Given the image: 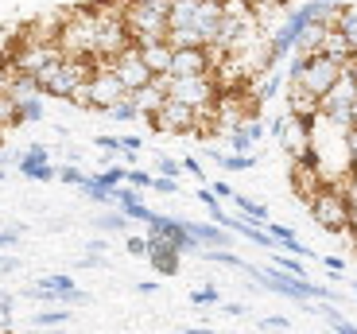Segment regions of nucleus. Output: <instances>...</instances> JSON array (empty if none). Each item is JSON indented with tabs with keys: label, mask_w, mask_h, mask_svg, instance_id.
<instances>
[{
	"label": "nucleus",
	"mask_w": 357,
	"mask_h": 334,
	"mask_svg": "<svg viewBox=\"0 0 357 334\" xmlns=\"http://www.w3.org/2000/svg\"><path fill=\"white\" fill-rule=\"evenodd\" d=\"M16 241H20V229H0V249H8Z\"/></svg>",
	"instance_id": "48"
},
{
	"label": "nucleus",
	"mask_w": 357,
	"mask_h": 334,
	"mask_svg": "<svg viewBox=\"0 0 357 334\" xmlns=\"http://www.w3.org/2000/svg\"><path fill=\"white\" fill-rule=\"evenodd\" d=\"M27 296H36V299H47V303H86V291L82 288H74V280L70 276H39V284L36 288H27Z\"/></svg>",
	"instance_id": "13"
},
{
	"label": "nucleus",
	"mask_w": 357,
	"mask_h": 334,
	"mask_svg": "<svg viewBox=\"0 0 357 334\" xmlns=\"http://www.w3.org/2000/svg\"><path fill=\"white\" fill-rule=\"evenodd\" d=\"M284 4H287V0H249L252 16L260 20V27H264V31H276V27H272V20L284 12Z\"/></svg>",
	"instance_id": "21"
},
{
	"label": "nucleus",
	"mask_w": 357,
	"mask_h": 334,
	"mask_svg": "<svg viewBox=\"0 0 357 334\" xmlns=\"http://www.w3.org/2000/svg\"><path fill=\"white\" fill-rule=\"evenodd\" d=\"M105 249H109V241H105V237H93V241L86 245V253H105Z\"/></svg>",
	"instance_id": "49"
},
{
	"label": "nucleus",
	"mask_w": 357,
	"mask_h": 334,
	"mask_svg": "<svg viewBox=\"0 0 357 334\" xmlns=\"http://www.w3.org/2000/svg\"><path fill=\"white\" fill-rule=\"evenodd\" d=\"M257 284L276 296H287V299H299V303H311V299H322V303H334V291L322 288V284H311V280H299V276H287L284 268H257Z\"/></svg>",
	"instance_id": "7"
},
{
	"label": "nucleus",
	"mask_w": 357,
	"mask_h": 334,
	"mask_svg": "<svg viewBox=\"0 0 357 334\" xmlns=\"http://www.w3.org/2000/svg\"><path fill=\"white\" fill-rule=\"evenodd\" d=\"M276 268H284L287 276H299V280H307V268H303V257H291V253H280L276 261Z\"/></svg>",
	"instance_id": "29"
},
{
	"label": "nucleus",
	"mask_w": 357,
	"mask_h": 334,
	"mask_svg": "<svg viewBox=\"0 0 357 334\" xmlns=\"http://www.w3.org/2000/svg\"><path fill=\"white\" fill-rule=\"evenodd\" d=\"M260 331H264V334H284V331H287V319L268 315V319H260Z\"/></svg>",
	"instance_id": "40"
},
{
	"label": "nucleus",
	"mask_w": 357,
	"mask_h": 334,
	"mask_svg": "<svg viewBox=\"0 0 357 334\" xmlns=\"http://www.w3.org/2000/svg\"><path fill=\"white\" fill-rule=\"evenodd\" d=\"M311 121H299V117H276L272 121V136L280 140V148H284L291 160H311Z\"/></svg>",
	"instance_id": "10"
},
{
	"label": "nucleus",
	"mask_w": 357,
	"mask_h": 334,
	"mask_svg": "<svg viewBox=\"0 0 357 334\" xmlns=\"http://www.w3.org/2000/svg\"><path fill=\"white\" fill-rule=\"evenodd\" d=\"M93 144H98V148H105V152H121V148H125V144H121V136H98V140H93Z\"/></svg>",
	"instance_id": "44"
},
{
	"label": "nucleus",
	"mask_w": 357,
	"mask_h": 334,
	"mask_svg": "<svg viewBox=\"0 0 357 334\" xmlns=\"http://www.w3.org/2000/svg\"><path fill=\"white\" fill-rule=\"evenodd\" d=\"M307 206H311V218L326 229V234H349V199L338 183L319 187L311 199H307Z\"/></svg>",
	"instance_id": "5"
},
{
	"label": "nucleus",
	"mask_w": 357,
	"mask_h": 334,
	"mask_svg": "<svg viewBox=\"0 0 357 334\" xmlns=\"http://www.w3.org/2000/svg\"><path fill=\"white\" fill-rule=\"evenodd\" d=\"M16 117L20 121H43V93H39V98L16 101Z\"/></svg>",
	"instance_id": "25"
},
{
	"label": "nucleus",
	"mask_w": 357,
	"mask_h": 334,
	"mask_svg": "<svg viewBox=\"0 0 357 334\" xmlns=\"http://www.w3.org/2000/svg\"><path fill=\"white\" fill-rule=\"evenodd\" d=\"M78 190L86 195V199H93V202H113V195H109V190L98 183V175H86V179L78 183Z\"/></svg>",
	"instance_id": "26"
},
{
	"label": "nucleus",
	"mask_w": 357,
	"mask_h": 334,
	"mask_svg": "<svg viewBox=\"0 0 357 334\" xmlns=\"http://www.w3.org/2000/svg\"><path fill=\"white\" fill-rule=\"evenodd\" d=\"M59 179L70 183V187H78V183L86 179V172H82V167H74V163H66V167H59Z\"/></svg>",
	"instance_id": "38"
},
{
	"label": "nucleus",
	"mask_w": 357,
	"mask_h": 334,
	"mask_svg": "<svg viewBox=\"0 0 357 334\" xmlns=\"http://www.w3.org/2000/svg\"><path fill=\"white\" fill-rule=\"evenodd\" d=\"M287 105H291V117H299V121H319V113H322V101L314 98V93H307L303 86H291L287 90Z\"/></svg>",
	"instance_id": "17"
},
{
	"label": "nucleus",
	"mask_w": 357,
	"mask_h": 334,
	"mask_svg": "<svg viewBox=\"0 0 357 334\" xmlns=\"http://www.w3.org/2000/svg\"><path fill=\"white\" fill-rule=\"evenodd\" d=\"M210 190H214L218 199H233V195H237V190H233L229 183H222V179H214V183H210Z\"/></svg>",
	"instance_id": "46"
},
{
	"label": "nucleus",
	"mask_w": 357,
	"mask_h": 334,
	"mask_svg": "<svg viewBox=\"0 0 357 334\" xmlns=\"http://www.w3.org/2000/svg\"><path fill=\"white\" fill-rule=\"evenodd\" d=\"M183 167H187V172L195 175V179H202V187H206V183H210V179H206V167H202V163L195 160V155H187V160H183Z\"/></svg>",
	"instance_id": "42"
},
{
	"label": "nucleus",
	"mask_w": 357,
	"mask_h": 334,
	"mask_svg": "<svg viewBox=\"0 0 357 334\" xmlns=\"http://www.w3.org/2000/svg\"><path fill=\"white\" fill-rule=\"evenodd\" d=\"M198 202H202V206L210 210V218L225 214V210H222V199H218V195H214V190H210V187H198Z\"/></svg>",
	"instance_id": "32"
},
{
	"label": "nucleus",
	"mask_w": 357,
	"mask_h": 334,
	"mask_svg": "<svg viewBox=\"0 0 357 334\" xmlns=\"http://www.w3.org/2000/svg\"><path fill=\"white\" fill-rule=\"evenodd\" d=\"M148 241H152V253H148L152 268L160 272V276H178V261H183V253L175 249V241H167V237H148Z\"/></svg>",
	"instance_id": "16"
},
{
	"label": "nucleus",
	"mask_w": 357,
	"mask_h": 334,
	"mask_svg": "<svg viewBox=\"0 0 357 334\" xmlns=\"http://www.w3.org/2000/svg\"><path fill=\"white\" fill-rule=\"evenodd\" d=\"M125 249H128V257H148L152 253V241H148V237H128Z\"/></svg>",
	"instance_id": "36"
},
{
	"label": "nucleus",
	"mask_w": 357,
	"mask_h": 334,
	"mask_svg": "<svg viewBox=\"0 0 357 334\" xmlns=\"http://www.w3.org/2000/svg\"><path fill=\"white\" fill-rule=\"evenodd\" d=\"M128 226V214H101L98 218V229L101 234H121Z\"/></svg>",
	"instance_id": "31"
},
{
	"label": "nucleus",
	"mask_w": 357,
	"mask_h": 334,
	"mask_svg": "<svg viewBox=\"0 0 357 334\" xmlns=\"http://www.w3.org/2000/svg\"><path fill=\"white\" fill-rule=\"evenodd\" d=\"M16 101L8 98V93H0V128H8V125H16Z\"/></svg>",
	"instance_id": "34"
},
{
	"label": "nucleus",
	"mask_w": 357,
	"mask_h": 334,
	"mask_svg": "<svg viewBox=\"0 0 357 334\" xmlns=\"http://www.w3.org/2000/svg\"><path fill=\"white\" fill-rule=\"evenodd\" d=\"M167 98L183 101V105H190L198 117H210V109H214L218 98H222V90H218L214 74H183V78H175V74H171Z\"/></svg>",
	"instance_id": "6"
},
{
	"label": "nucleus",
	"mask_w": 357,
	"mask_h": 334,
	"mask_svg": "<svg viewBox=\"0 0 357 334\" xmlns=\"http://www.w3.org/2000/svg\"><path fill=\"white\" fill-rule=\"evenodd\" d=\"M12 268H20V264L12 261V257H0V272H12Z\"/></svg>",
	"instance_id": "53"
},
{
	"label": "nucleus",
	"mask_w": 357,
	"mask_h": 334,
	"mask_svg": "<svg viewBox=\"0 0 357 334\" xmlns=\"http://www.w3.org/2000/svg\"><path fill=\"white\" fill-rule=\"evenodd\" d=\"M319 54H326V59H334V63H342V66H346L349 63V59H354V43H349V39L346 36H342V31H338V27H326V36H322V47H319Z\"/></svg>",
	"instance_id": "20"
},
{
	"label": "nucleus",
	"mask_w": 357,
	"mask_h": 334,
	"mask_svg": "<svg viewBox=\"0 0 357 334\" xmlns=\"http://www.w3.org/2000/svg\"><path fill=\"white\" fill-rule=\"evenodd\" d=\"M160 195H178V179H167V175H155V183H152Z\"/></svg>",
	"instance_id": "41"
},
{
	"label": "nucleus",
	"mask_w": 357,
	"mask_h": 334,
	"mask_svg": "<svg viewBox=\"0 0 357 334\" xmlns=\"http://www.w3.org/2000/svg\"><path fill=\"white\" fill-rule=\"evenodd\" d=\"M210 66H214V51H206V47H178L171 74L175 78H183V74H210Z\"/></svg>",
	"instance_id": "15"
},
{
	"label": "nucleus",
	"mask_w": 357,
	"mask_h": 334,
	"mask_svg": "<svg viewBox=\"0 0 357 334\" xmlns=\"http://www.w3.org/2000/svg\"><path fill=\"white\" fill-rule=\"evenodd\" d=\"M98 264H101V253H86V257H82V268H98Z\"/></svg>",
	"instance_id": "51"
},
{
	"label": "nucleus",
	"mask_w": 357,
	"mask_h": 334,
	"mask_svg": "<svg viewBox=\"0 0 357 334\" xmlns=\"http://www.w3.org/2000/svg\"><path fill=\"white\" fill-rule=\"evenodd\" d=\"M229 202H233L237 210H241V214L249 218V222H257V226H264V229H268V206H260L257 199H245V195H233Z\"/></svg>",
	"instance_id": "22"
},
{
	"label": "nucleus",
	"mask_w": 357,
	"mask_h": 334,
	"mask_svg": "<svg viewBox=\"0 0 357 334\" xmlns=\"http://www.w3.org/2000/svg\"><path fill=\"white\" fill-rule=\"evenodd\" d=\"M93 47H98V12L93 8L70 12L59 27V51L66 59H93Z\"/></svg>",
	"instance_id": "3"
},
{
	"label": "nucleus",
	"mask_w": 357,
	"mask_h": 334,
	"mask_svg": "<svg viewBox=\"0 0 357 334\" xmlns=\"http://www.w3.org/2000/svg\"><path fill=\"white\" fill-rule=\"evenodd\" d=\"M39 334H63V331H59V326H51V331H39Z\"/></svg>",
	"instance_id": "56"
},
{
	"label": "nucleus",
	"mask_w": 357,
	"mask_h": 334,
	"mask_svg": "<svg viewBox=\"0 0 357 334\" xmlns=\"http://www.w3.org/2000/svg\"><path fill=\"white\" fill-rule=\"evenodd\" d=\"M187 229L202 249H225L229 245V229L218 226V222H187Z\"/></svg>",
	"instance_id": "19"
},
{
	"label": "nucleus",
	"mask_w": 357,
	"mask_h": 334,
	"mask_svg": "<svg viewBox=\"0 0 357 334\" xmlns=\"http://www.w3.org/2000/svg\"><path fill=\"white\" fill-rule=\"evenodd\" d=\"M125 98H128V90H125V82L113 74V66H109V63H98L93 78H89L78 93H74L70 105H86V109H101V113H109L116 101H125Z\"/></svg>",
	"instance_id": "4"
},
{
	"label": "nucleus",
	"mask_w": 357,
	"mask_h": 334,
	"mask_svg": "<svg viewBox=\"0 0 357 334\" xmlns=\"http://www.w3.org/2000/svg\"><path fill=\"white\" fill-rule=\"evenodd\" d=\"M322 264H326L331 272H342V268H346V261H342V257H322Z\"/></svg>",
	"instance_id": "50"
},
{
	"label": "nucleus",
	"mask_w": 357,
	"mask_h": 334,
	"mask_svg": "<svg viewBox=\"0 0 357 334\" xmlns=\"http://www.w3.org/2000/svg\"><path fill=\"white\" fill-rule=\"evenodd\" d=\"M190 299H195L198 308H206V303H218V288H210V284H206V288H195V291H190Z\"/></svg>",
	"instance_id": "39"
},
{
	"label": "nucleus",
	"mask_w": 357,
	"mask_h": 334,
	"mask_svg": "<svg viewBox=\"0 0 357 334\" xmlns=\"http://www.w3.org/2000/svg\"><path fill=\"white\" fill-rule=\"evenodd\" d=\"M152 121L160 132H171V136H183V132H195V121H198V113L190 105H183V101H175V98H167L160 105V113H152Z\"/></svg>",
	"instance_id": "12"
},
{
	"label": "nucleus",
	"mask_w": 357,
	"mask_h": 334,
	"mask_svg": "<svg viewBox=\"0 0 357 334\" xmlns=\"http://www.w3.org/2000/svg\"><path fill=\"white\" fill-rule=\"evenodd\" d=\"M144 63H148V70L160 78V74H171V63H175V47L167 43V39H160V43H144L140 47Z\"/></svg>",
	"instance_id": "18"
},
{
	"label": "nucleus",
	"mask_w": 357,
	"mask_h": 334,
	"mask_svg": "<svg viewBox=\"0 0 357 334\" xmlns=\"http://www.w3.org/2000/svg\"><path fill=\"white\" fill-rule=\"evenodd\" d=\"M268 234H272V241L284 249L287 241H295V229H287V226H276V222H268Z\"/></svg>",
	"instance_id": "37"
},
{
	"label": "nucleus",
	"mask_w": 357,
	"mask_h": 334,
	"mask_svg": "<svg viewBox=\"0 0 357 334\" xmlns=\"http://www.w3.org/2000/svg\"><path fill=\"white\" fill-rule=\"evenodd\" d=\"M346 155H349V163H354V172H357V128L346 132Z\"/></svg>",
	"instance_id": "45"
},
{
	"label": "nucleus",
	"mask_w": 357,
	"mask_h": 334,
	"mask_svg": "<svg viewBox=\"0 0 357 334\" xmlns=\"http://www.w3.org/2000/svg\"><path fill=\"white\" fill-rule=\"evenodd\" d=\"M66 319H70V311H66V308H51V311H39V315H36V326H39V331H51V326H63Z\"/></svg>",
	"instance_id": "27"
},
{
	"label": "nucleus",
	"mask_w": 357,
	"mask_h": 334,
	"mask_svg": "<svg viewBox=\"0 0 357 334\" xmlns=\"http://www.w3.org/2000/svg\"><path fill=\"white\" fill-rule=\"evenodd\" d=\"M354 296H357V284H354Z\"/></svg>",
	"instance_id": "58"
},
{
	"label": "nucleus",
	"mask_w": 357,
	"mask_h": 334,
	"mask_svg": "<svg viewBox=\"0 0 357 334\" xmlns=\"http://www.w3.org/2000/svg\"><path fill=\"white\" fill-rule=\"evenodd\" d=\"M16 167H20L24 179H36V183L59 179V167L51 163V148L47 144H31L24 155H16Z\"/></svg>",
	"instance_id": "14"
},
{
	"label": "nucleus",
	"mask_w": 357,
	"mask_h": 334,
	"mask_svg": "<svg viewBox=\"0 0 357 334\" xmlns=\"http://www.w3.org/2000/svg\"><path fill=\"white\" fill-rule=\"evenodd\" d=\"M8 86H12V66L0 63V93H8Z\"/></svg>",
	"instance_id": "47"
},
{
	"label": "nucleus",
	"mask_w": 357,
	"mask_h": 334,
	"mask_svg": "<svg viewBox=\"0 0 357 334\" xmlns=\"http://www.w3.org/2000/svg\"><path fill=\"white\" fill-rule=\"evenodd\" d=\"M210 160H214L218 167H225V172H249L252 163H257V155H218V152H210Z\"/></svg>",
	"instance_id": "24"
},
{
	"label": "nucleus",
	"mask_w": 357,
	"mask_h": 334,
	"mask_svg": "<svg viewBox=\"0 0 357 334\" xmlns=\"http://www.w3.org/2000/svg\"><path fill=\"white\" fill-rule=\"evenodd\" d=\"M93 70H98L93 59H66V54H63V59H54V63L36 78L39 82V93H43V98H66V101H70L74 93L93 78Z\"/></svg>",
	"instance_id": "1"
},
{
	"label": "nucleus",
	"mask_w": 357,
	"mask_h": 334,
	"mask_svg": "<svg viewBox=\"0 0 357 334\" xmlns=\"http://www.w3.org/2000/svg\"><path fill=\"white\" fill-rule=\"evenodd\" d=\"M187 172L178 160H171V155H160V163H155V175H167V179H178V175Z\"/></svg>",
	"instance_id": "33"
},
{
	"label": "nucleus",
	"mask_w": 357,
	"mask_h": 334,
	"mask_svg": "<svg viewBox=\"0 0 357 334\" xmlns=\"http://www.w3.org/2000/svg\"><path fill=\"white\" fill-rule=\"evenodd\" d=\"M109 117H113V121H140V117H144V113H140V109H136V101H132V93H128V98H125V101H116V105H113V109H109Z\"/></svg>",
	"instance_id": "28"
},
{
	"label": "nucleus",
	"mask_w": 357,
	"mask_h": 334,
	"mask_svg": "<svg viewBox=\"0 0 357 334\" xmlns=\"http://www.w3.org/2000/svg\"><path fill=\"white\" fill-rule=\"evenodd\" d=\"M167 12L171 8H160V4H128L125 0V20H128V31H132L136 47L144 43H160L167 39Z\"/></svg>",
	"instance_id": "9"
},
{
	"label": "nucleus",
	"mask_w": 357,
	"mask_h": 334,
	"mask_svg": "<svg viewBox=\"0 0 357 334\" xmlns=\"http://www.w3.org/2000/svg\"><path fill=\"white\" fill-rule=\"evenodd\" d=\"M354 128H357V105H354Z\"/></svg>",
	"instance_id": "57"
},
{
	"label": "nucleus",
	"mask_w": 357,
	"mask_h": 334,
	"mask_svg": "<svg viewBox=\"0 0 357 334\" xmlns=\"http://www.w3.org/2000/svg\"><path fill=\"white\" fill-rule=\"evenodd\" d=\"M128 4H160V8H171V0H128Z\"/></svg>",
	"instance_id": "54"
},
{
	"label": "nucleus",
	"mask_w": 357,
	"mask_h": 334,
	"mask_svg": "<svg viewBox=\"0 0 357 334\" xmlns=\"http://www.w3.org/2000/svg\"><path fill=\"white\" fill-rule=\"evenodd\" d=\"M109 66H113V74H116V78L125 82V90H128V93L144 90V86H148V82L155 78V74L148 70V63H144L140 47H128V51H125V54H116V59H113Z\"/></svg>",
	"instance_id": "11"
},
{
	"label": "nucleus",
	"mask_w": 357,
	"mask_h": 334,
	"mask_svg": "<svg viewBox=\"0 0 357 334\" xmlns=\"http://www.w3.org/2000/svg\"><path fill=\"white\" fill-rule=\"evenodd\" d=\"M334 27H338L342 36L354 43V51H357V8L354 4H346V8H338V16H334Z\"/></svg>",
	"instance_id": "23"
},
{
	"label": "nucleus",
	"mask_w": 357,
	"mask_h": 334,
	"mask_svg": "<svg viewBox=\"0 0 357 334\" xmlns=\"http://www.w3.org/2000/svg\"><path fill=\"white\" fill-rule=\"evenodd\" d=\"M342 74H346V66L334 63V59H326V54H311V59L295 54L291 70H287V86H303L307 93H314V98L322 101L334 86H338Z\"/></svg>",
	"instance_id": "2"
},
{
	"label": "nucleus",
	"mask_w": 357,
	"mask_h": 334,
	"mask_svg": "<svg viewBox=\"0 0 357 334\" xmlns=\"http://www.w3.org/2000/svg\"><path fill=\"white\" fill-rule=\"evenodd\" d=\"M319 311H322V319H326V323H331V326H334V331H338V334H357V326L349 323L346 315H338V311H334V308H319Z\"/></svg>",
	"instance_id": "30"
},
{
	"label": "nucleus",
	"mask_w": 357,
	"mask_h": 334,
	"mask_svg": "<svg viewBox=\"0 0 357 334\" xmlns=\"http://www.w3.org/2000/svg\"><path fill=\"white\" fill-rule=\"evenodd\" d=\"M187 334H222V331H210V326H190Z\"/></svg>",
	"instance_id": "55"
},
{
	"label": "nucleus",
	"mask_w": 357,
	"mask_h": 334,
	"mask_svg": "<svg viewBox=\"0 0 357 334\" xmlns=\"http://www.w3.org/2000/svg\"><path fill=\"white\" fill-rule=\"evenodd\" d=\"M152 183H155V175L140 172V167H128V183H125V187H132V190H148Z\"/></svg>",
	"instance_id": "35"
},
{
	"label": "nucleus",
	"mask_w": 357,
	"mask_h": 334,
	"mask_svg": "<svg viewBox=\"0 0 357 334\" xmlns=\"http://www.w3.org/2000/svg\"><path fill=\"white\" fill-rule=\"evenodd\" d=\"M222 311H225V315H233V319H241V315H245V308H241V303H225Z\"/></svg>",
	"instance_id": "52"
},
{
	"label": "nucleus",
	"mask_w": 357,
	"mask_h": 334,
	"mask_svg": "<svg viewBox=\"0 0 357 334\" xmlns=\"http://www.w3.org/2000/svg\"><path fill=\"white\" fill-rule=\"evenodd\" d=\"M0 334H4V331H0Z\"/></svg>",
	"instance_id": "59"
},
{
	"label": "nucleus",
	"mask_w": 357,
	"mask_h": 334,
	"mask_svg": "<svg viewBox=\"0 0 357 334\" xmlns=\"http://www.w3.org/2000/svg\"><path fill=\"white\" fill-rule=\"evenodd\" d=\"M54 59H63L59 43H43V39H36V36H27V31H24V36H20V43L12 47V54H8V66H12V74L39 78V74H43Z\"/></svg>",
	"instance_id": "8"
},
{
	"label": "nucleus",
	"mask_w": 357,
	"mask_h": 334,
	"mask_svg": "<svg viewBox=\"0 0 357 334\" xmlns=\"http://www.w3.org/2000/svg\"><path fill=\"white\" fill-rule=\"evenodd\" d=\"M12 311H16V296L12 291H0V319H12Z\"/></svg>",
	"instance_id": "43"
}]
</instances>
